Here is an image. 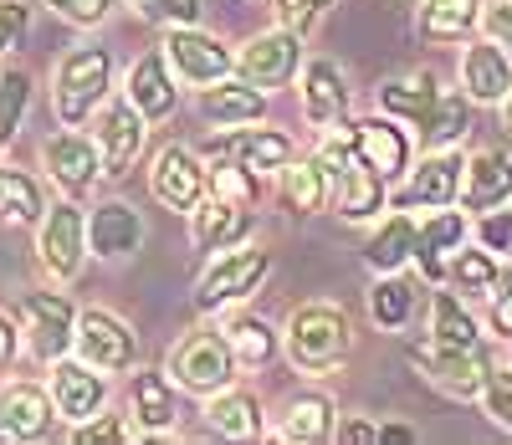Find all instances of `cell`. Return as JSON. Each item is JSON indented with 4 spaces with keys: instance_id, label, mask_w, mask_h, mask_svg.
<instances>
[{
    "instance_id": "obj_1",
    "label": "cell",
    "mask_w": 512,
    "mask_h": 445,
    "mask_svg": "<svg viewBox=\"0 0 512 445\" xmlns=\"http://www.w3.org/2000/svg\"><path fill=\"white\" fill-rule=\"evenodd\" d=\"M313 159L328 169V185L338 195V215H344V220H374L384 210V185H390V180H384V174L359 154L349 123H338V133L328 128Z\"/></svg>"
},
{
    "instance_id": "obj_2",
    "label": "cell",
    "mask_w": 512,
    "mask_h": 445,
    "mask_svg": "<svg viewBox=\"0 0 512 445\" xmlns=\"http://www.w3.org/2000/svg\"><path fill=\"white\" fill-rule=\"evenodd\" d=\"M282 348L287 359L303 369V374H328L349 359L354 348V328H349V313L333 302H303L292 307V318L282 328Z\"/></svg>"
},
{
    "instance_id": "obj_3",
    "label": "cell",
    "mask_w": 512,
    "mask_h": 445,
    "mask_svg": "<svg viewBox=\"0 0 512 445\" xmlns=\"http://www.w3.org/2000/svg\"><path fill=\"white\" fill-rule=\"evenodd\" d=\"M108 93H113V57H108V47H72L57 62L52 108H57V123L62 128L93 123V113L108 103Z\"/></svg>"
},
{
    "instance_id": "obj_4",
    "label": "cell",
    "mask_w": 512,
    "mask_h": 445,
    "mask_svg": "<svg viewBox=\"0 0 512 445\" xmlns=\"http://www.w3.org/2000/svg\"><path fill=\"white\" fill-rule=\"evenodd\" d=\"M88 210H82L72 195L47 205V215L36 220V266L52 287H72L82 261H88Z\"/></svg>"
},
{
    "instance_id": "obj_5",
    "label": "cell",
    "mask_w": 512,
    "mask_h": 445,
    "mask_svg": "<svg viewBox=\"0 0 512 445\" xmlns=\"http://www.w3.org/2000/svg\"><path fill=\"white\" fill-rule=\"evenodd\" d=\"M164 369L175 374V384H180V389H190V394L210 399L216 389H226V384L236 379L241 359H236V348H231L226 328H190L175 348H169Z\"/></svg>"
},
{
    "instance_id": "obj_6",
    "label": "cell",
    "mask_w": 512,
    "mask_h": 445,
    "mask_svg": "<svg viewBox=\"0 0 512 445\" xmlns=\"http://www.w3.org/2000/svg\"><path fill=\"white\" fill-rule=\"evenodd\" d=\"M267 272H272V256L262 246H231L221 256H210V266H205L200 282H195V307H200V313L236 307L251 292H262Z\"/></svg>"
},
{
    "instance_id": "obj_7",
    "label": "cell",
    "mask_w": 512,
    "mask_h": 445,
    "mask_svg": "<svg viewBox=\"0 0 512 445\" xmlns=\"http://www.w3.org/2000/svg\"><path fill=\"white\" fill-rule=\"evenodd\" d=\"M16 323L26 333V348L41 364H57L77 348V307L62 297V287L52 292H26L16 302Z\"/></svg>"
},
{
    "instance_id": "obj_8",
    "label": "cell",
    "mask_w": 512,
    "mask_h": 445,
    "mask_svg": "<svg viewBox=\"0 0 512 445\" xmlns=\"http://www.w3.org/2000/svg\"><path fill=\"white\" fill-rule=\"evenodd\" d=\"M410 364L420 369L425 384H436L451 399H482L487 369H492L487 348H451V343H436V338L431 343H415L410 348Z\"/></svg>"
},
{
    "instance_id": "obj_9",
    "label": "cell",
    "mask_w": 512,
    "mask_h": 445,
    "mask_svg": "<svg viewBox=\"0 0 512 445\" xmlns=\"http://www.w3.org/2000/svg\"><path fill=\"white\" fill-rule=\"evenodd\" d=\"M144 133H149V118L123 98H108L98 113H93V144L103 154V180H123L134 159L144 154Z\"/></svg>"
},
{
    "instance_id": "obj_10",
    "label": "cell",
    "mask_w": 512,
    "mask_h": 445,
    "mask_svg": "<svg viewBox=\"0 0 512 445\" xmlns=\"http://www.w3.org/2000/svg\"><path fill=\"white\" fill-rule=\"evenodd\" d=\"M159 47H164L169 67H175V77L190 82V87H210V82L236 72V57L226 52V41L200 31V26H169Z\"/></svg>"
},
{
    "instance_id": "obj_11",
    "label": "cell",
    "mask_w": 512,
    "mask_h": 445,
    "mask_svg": "<svg viewBox=\"0 0 512 445\" xmlns=\"http://www.w3.org/2000/svg\"><path fill=\"white\" fill-rule=\"evenodd\" d=\"M297 67H303V36L287 31V26H272V31H256L246 47L236 52V72L246 82H256L262 93H277V87H287L297 77Z\"/></svg>"
},
{
    "instance_id": "obj_12",
    "label": "cell",
    "mask_w": 512,
    "mask_h": 445,
    "mask_svg": "<svg viewBox=\"0 0 512 445\" xmlns=\"http://www.w3.org/2000/svg\"><path fill=\"white\" fill-rule=\"evenodd\" d=\"M149 190L164 210H175V215H190L205 195H210V180H205V159L185 144H169L154 154L149 164Z\"/></svg>"
},
{
    "instance_id": "obj_13",
    "label": "cell",
    "mask_w": 512,
    "mask_h": 445,
    "mask_svg": "<svg viewBox=\"0 0 512 445\" xmlns=\"http://www.w3.org/2000/svg\"><path fill=\"white\" fill-rule=\"evenodd\" d=\"M41 164H47L52 185L62 195H72V200H82L103 180V154H98V144L88 139V133H77V128L52 133V139L41 144Z\"/></svg>"
},
{
    "instance_id": "obj_14",
    "label": "cell",
    "mask_w": 512,
    "mask_h": 445,
    "mask_svg": "<svg viewBox=\"0 0 512 445\" xmlns=\"http://www.w3.org/2000/svg\"><path fill=\"white\" fill-rule=\"evenodd\" d=\"M461 180H466V159L461 149H425V159L410 169V180L400 190V205H425V210H446L461 205Z\"/></svg>"
},
{
    "instance_id": "obj_15",
    "label": "cell",
    "mask_w": 512,
    "mask_h": 445,
    "mask_svg": "<svg viewBox=\"0 0 512 445\" xmlns=\"http://www.w3.org/2000/svg\"><path fill=\"white\" fill-rule=\"evenodd\" d=\"M77 359H88L103 374H123L134 364V328L113 318L108 307H88L77 313Z\"/></svg>"
},
{
    "instance_id": "obj_16",
    "label": "cell",
    "mask_w": 512,
    "mask_h": 445,
    "mask_svg": "<svg viewBox=\"0 0 512 445\" xmlns=\"http://www.w3.org/2000/svg\"><path fill=\"white\" fill-rule=\"evenodd\" d=\"M52 399H57L62 420L82 425L98 410H108V374L93 369L88 359H57L52 364Z\"/></svg>"
},
{
    "instance_id": "obj_17",
    "label": "cell",
    "mask_w": 512,
    "mask_h": 445,
    "mask_svg": "<svg viewBox=\"0 0 512 445\" xmlns=\"http://www.w3.org/2000/svg\"><path fill=\"white\" fill-rule=\"evenodd\" d=\"M461 93L482 103V108H502L507 93H512V57L502 41L482 36L472 41V47L461 52Z\"/></svg>"
},
{
    "instance_id": "obj_18",
    "label": "cell",
    "mask_w": 512,
    "mask_h": 445,
    "mask_svg": "<svg viewBox=\"0 0 512 445\" xmlns=\"http://www.w3.org/2000/svg\"><path fill=\"white\" fill-rule=\"evenodd\" d=\"M57 399L52 389H41L31 379H16L0 389V435L6 440H41V435H52L57 425Z\"/></svg>"
},
{
    "instance_id": "obj_19",
    "label": "cell",
    "mask_w": 512,
    "mask_h": 445,
    "mask_svg": "<svg viewBox=\"0 0 512 445\" xmlns=\"http://www.w3.org/2000/svg\"><path fill=\"white\" fill-rule=\"evenodd\" d=\"M256 226L251 205H236V200H221V195H205L195 210H190V241L195 251L216 256V251H231V246H246Z\"/></svg>"
},
{
    "instance_id": "obj_20",
    "label": "cell",
    "mask_w": 512,
    "mask_h": 445,
    "mask_svg": "<svg viewBox=\"0 0 512 445\" xmlns=\"http://www.w3.org/2000/svg\"><path fill=\"white\" fill-rule=\"evenodd\" d=\"M180 77H175V67H169V57H164V47L159 52H144L134 67H128V77H123V93H128V103H134L149 123H164L169 113L180 108V87H175Z\"/></svg>"
},
{
    "instance_id": "obj_21",
    "label": "cell",
    "mask_w": 512,
    "mask_h": 445,
    "mask_svg": "<svg viewBox=\"0 0 512 445\" xmlns=\"http://www.w3.org/2000/svg\"><path fill=\"white\" fill-rule=\"evenodd\" d=\"M88 246L98 261H128L144 246V215L128 200H103L88 210Z\"/></svg>"
},
{
    "instance_id": "obj_22",
    "label": "cell",
    "mask_w": 512,
    "mask_h": 445,
    "mask_svg": "<svg viewBox=\"0 0 512 445\" xmlns=\"http://www.w3.org/2000/svg\"><path fill=\"white\" fill-rule=\"evenodd\" d=\"M128 415H134L149 435H175L180 430V399L169 369H139L128 379Z\"/></svg>"
},
{
    "instance_id": "obj_23",
    "label": "cell",
    "mask_w": 512,
    "mask_h": 445,
    "mask_svg": "<svg viewBox=\"0 0 512 445\" xmlns=\"http://www.w3.org/2000/svg\"><path fill=\"white\" fill-rule=\"evenodd\" d=\"M349 133H354L359 154L384 174V180H400V174H410V133L400 128V118H390V113L354 118Z\"/></svg>"
},
{
    "instance_id": "obj_24",
    "label": "cell",
    "mask_w": 512,
    "mask_h": 445,
    "mask_svg": "<svg viewBox=\"0 0 512 445\" xmlns=\"http://www.w3.org/2000/svg\"><path fill=\"white\" fill-rule=\"evenodd\" d=\"M297 93H303V118L313 128H338L349 118V82L338 72V62H328V57L303 62V87Z\"/></svg>"
},
{
    "instance_id": "obj_25",
    "label": "cell",
    "mask_w": 512,
    "mask_h": 445,
    "mask_svg": "<svg viewBox=\"0 0 512 445\" xmlns=\"http://www.w3.org/2000/svg\"><path fill=\"white\" fill-rule=\"evenodd\" d=\"M466 236H472V220H466V210H436L431 220L420 226V241H415V261H420V277L441 287L446 282V261L466 246Z\"/></svg>"
},
{
    "instance_id": "obj_26",
    "label": "cell",
    "mask_w": 512,
    "mask_h": 445,
    "mask_svg": "<svg viewBox=\"0 0 512 445\" xmlns=\"http://www.w3.org/2000/svg\"><path fill=\"white\" fill-rule=\"evenodd\" d=\"M512 200V154L507 149H477L466 159V180H461V210L487 215Z\"/></svg>"
},
{
    "instance_id": "obj_27",
    "label": "cell",
    "mask_w": 512,
    "mask_h": 445,
    "mask_svg": "<svg viewBox=\"0 0 512 445\" xmlns=\"http://www.w3.org/2000/svg\"><path fill=\"white\" fill-rule=\"evenodd\" d=\"M200 113L216 128H246V123L267 118V93L236 72V77H221V82L200 87Z\"/></svg>"
},
{
    "instance_id": "obj_28",
    "label": "cell",
    "mask_w": 512,
    "mask_h": 445,
    "mask_svg": "<svg viewBox=\"0 0 512 445\" xmlns=\"http://www.w3.org/2000/svg\"><path fill=\"white\" fill-rule=\"evenodd\" d=\"M205 425L226 435V440H262L267 435V415H262V399L226 384L205 399Z\"/></svg>"
},
{
    "instance_id": "obj_29",
    "label": "cell",
    "mask_w": 512,
    "mask_h": 445,
    "mask_svg": "<svg viewBox=\"0 0 512 445\" xmlns=\"http://www.w3.org/2000/svg\"><path fill=\"white\" fill-rule=\"evenodd\" d=\"M446 87L436 82V72H415V77H395L379 87V113H390L410 128H420L425 118H431V108L441 103Z\"/></svg>"
},
{
    "instance_id": "obj_30",
    "label": "cell",
    "mask_w": 512,
    "mask_h": 445,
    "mask_svg": "<svg viewBox=\"0 0 512 445\" xmlns=\"http://www.w3.org/2000/svg\"><path fill=\"white\" fill-rule=\"evenodd\" d=\"M277 195H282V205H287L292 215H318V210L328 205V195H333L328 169H323L318 159H287V164L277 169Z\"/></svg>"
},
{
    "instance_id": "obj_31",
    "label": "cell",
    "mask_w": 512,
    "mask_h": 445,
    "mask_svg": "<svg viewBox=\"0 0 512 445\" xmlns=\"http://www.w3.org/2000/svg\"><path fill=\"white\" fill-rule=\"evenodd\" d=\"M415 241H420V226L405 210H395L390 220H379L374 236L364 241V261L374 266V272H405V266L415 261Z\"/></svg>"
},
{
    "instance_id": "obj_32",
    "label": "cell",
    "mask_w": 512,
    "mask_h": 445,
    "mask_svg": "<svg viewBox=\"0 0 512 445\" xmlns=\"http://www.w3.org/2000/svg\"><path fill=\"white\" fill-rule=\"evenodd\" d=\"M333 425H338V410H333V399L328 394H297L282 425H277V440L287 445H323L333 440Z\"/></svg>"
},
{
    "instance_id": "obj_33",
    "label": "cell",
    "mask_w": 512,
    "mask_h": 445,
    "mask_svg": "<svg viewBox=\"0 0 512 445\" xmlns=\"http://www.w3.org/2000/svg\"><path fill=\"white\" fill-rule=\"evenodd\" d=\"M231 159L236 164H246L251 174H277L287 159H297V149H292V139L282 128H231Z\"/></svg>"
},
{
    "instance_id": "obj_34",
    "label": "cell",
    "mask_w": 512,
    "mask_h": 445,
    "mask_svg": "<svg viewBox=\"0 0 512 445\" xmlns=\"http://www.w3.org/2000/svg\"><path fill=\"white\" fill-rule=\"evenodd\" d=\"M47 215V195L26 169L0 164V226H36Z\"/></svg>"
},
{
    "instance_id": "obj_35",
    "label": "cell",
    "mask_w": 512,
    "mask_h": 445,
    "mask_svg": "<svg viewBox=\"0 0 512 445\" xmlns=\"http://www.w3.org/2000/svg\"><path fill=\"white\" fill-rule=\"evenodd\" d=\"M446 282H451L461 297H492L497 282H502L497 251H487L482 241H477V246H461V251L446 261Z\"/></svg>"
},
{
    "instance_id": "obj_36",
    "label": "cell",
    "mask_w": 512,
    "mask_h": 445,
    "mask_svg": "<svg viewBox=\"0 0 512 445\" xmlns=\"http://www.w3.org/2000/svg\"><path fill=\"white\" fill-rule=\"evenodd\" d=\"M482 16V0H425L420 6V36L425 41H466Z\"/></svg>"
},
{
    "instance_id": "obj_37",
    "label": "cell",
    "mask_w": 512,
    "mask_h": 445,
    "mask_svg": "<svg viewBox=\"0 0 512 445\" xmlns=\"http://www.w3.org/2000/svg\"><path fill=\"white\" fill-rule=\"evenodd\" d=\"M472 128V98L466 93H441V103L431 108V118L420 123V144L425 149H456Z\"/></svg>"
},
{
    "instance_id": "obj_38",
    "label": "cell",
    "mask_w": 512,
    "mask_h": 445,
    "mask_svg": "<svg viewBox=\"0 0 512 445\" xmlns=\"http://www.w3.org/2000/svg\"><path fill=\"white\" fill-rule=\"evenodd\" d=\"M369 318L384 333H400L415 318V287L400 272H379V282L369 287Z\"/></svg>"
},
{
    "instance_id": "obj_39",
    "label": "cell",
    "mask_w": 512,
    "mask_h": 445,
    "mask_svg": "<svg viewBox=\"0 0 512 445\" xmlns=\"http://www.w3.org/2000/svg\"><path fill=\"white\" fill-rule=\"evenodd\" d=\"M431 338L436 343H451V348H487L477 318L466 313V302L456 292H436L431 297Z\"/></svg>"
},
{
    "instance_id": "obj_40",
    "label": "cell",
    "mask_w": 512,
    "mask_h": 445,
    "mask_svg": "<svg viewBox=\"0 0 512 445\" xmlns=\"http://www.w3.org/2000/svg\"><path fill=\"white\" fill-rule=\"evenodd\" d=\"M226 338H231V348H236V359H241V369H262V364H272V353H277V328L267 323V318H256V313H236L231 323H226Z\"/></svg>"
},
{
    "instance_id": "obj_41",
    "label": "cell",
    "mask_w": 512,
    "mask_h": 445,
    "mask_svg": "<svg viewBox=\"0 0 512 445\" xmlns=\"http://www.w3.org/2000/svg\"><path fill=\"white\" fill-rule=\"evenodd\" d=\"M205 180H210V195H221V200H236V205H256V200H262V174H251L236 159L205 164Z\"/></svg>"
},
{
    "instance_id": "obj_42",
    "label": "cell",
    "mask_w": 512,
    "mask_h": 445,
    "mask_svg": "<svg viewBox=\"0 0 512 445\" xmlns=\"http://www.w3.org/2000/svg\"><path fill=\"white\" fill-rule=\"evenodd\" d=\"M72 440L77 445H88V440H113V445H134V440H149V430L134 420V415H108V410H98L93 420H82L77 430H72Z\"/></svg>"
},
{
    "instance_id": "obj_43",
    "label": "cell",
    "mask_w": 512,
    "mask_h": 445,
    "mask_svg": "<svg viewBox=\"0 0 512 445\" xmlns=\"http://www.w3.org/2000/svg\"><path fill=\"white\" fill-rule=\"evenodd\" d=\"M26 108H31V77L26 72H6L0 77V149L16 139Z\"/></svg>"
},
{
    "instance_id": "obj_44",
    "label": "cell",
    "mask_w": 512,
    "mask_h": 445,
    "mask_svg": "<svg viewBox=\"0 0 512 445\" xmlns=\"http://www.w3.org/2000/svg\"><path fill=\"white\" fill-rule=\"evenodd\" d=\"M134 11H139L149 26L169 31V26H195L205 6H200V0H134Z\"/></svg>"
},
{
    "instance_id": "obj_45",
    "label": "cell",
    "mask_w": 512,
    "mask_h": 445,
    "mask_svg": "<svg viewBox=\"0 0 512 445\" xmlns=\"http://www.w3.org/2000/svg\"><path fill=\"white\" fill-rule=\"evenodd\" d=\"M482 410H487L502 430H512V369H507V364H492V369H487Z\"/></svg>"
},
{
    "instance_id": "obj_46",
    "label": "cell",
    "mask_w": 512,
    "mask_h": 445,
    "mask_svg": "<svg viewBox=\"0 0 512 445\" xmlns=\"http://www.w3.org/2000/svg\"><path fill=\"white\" fill-rule=\"evenodd\" d=\"M328 6H333V0H272L277 26H287V31H297V36H308Z\"/></svg>"
},
{
    "instance_id": "obj_47",
    "label": "cell",
    "mask_w": 512,
    "mask_h": 445,
    "mask_svg": "<svg viewBox=\"0 0 512 445\" xmlns=\"http://www.w3.org/2000/svg\"><path fill=\"white\" fill-rule=\"evenodd\" d=\"M52 16H62L67 26H103L108 11H113V0H41Z\"/></svg>"
},
{
    "instance_id": "obj_48",
    "label": "cell",
    "mask_w": 512,
    "mask_h": 445,
    "mask_svg": "<svg viewBox=\"0 0 512 445\" xmlns=\"http://www.w3.org/2000/svg\"><path fill=\"white\" fill-rule=\"evenodd\" d=\"M31 31V6L26 0H0V57L16 52Z\"/></svg>"
},
{
    "instance_id": "obj_49",
    "label": "cell",
    "mask_w": 512,
    "mask_h": 445,
    "mask_svg": "<svg viewBox=\"0 0 512 445\" xmlns=\"http://www.w3.org/2000/svg\"><path fill=\"white\" fill-rule=\"evenodd\" d=\"M477 241L487 246V251H507L512 256V210H487L482 220H477Z\"/></svg>"
},
{
    "instance_id": "obj_50",
    "label": "cell",
    "mask_w": 512,
    "mask_h": 445,
    "mask_svg": "<svg viewBox=\"0 0 512 445\" xmlns=\"http://www.w3.org/2000/svg\"><path fill=\"white\" fill-rule=\"evenodd\" d=\"M482 36L502 41V47H512V0H482V16H477Z\"/></svg>"
},
{
    "instance_id": "obj_51",
    "label": "cell",
    "mask_w": 512,
    "mask_h": 445,
    "mask_svg": "<svg viewBox=\"0 0 512 445\" xmlns=\"http://www.w3.org/2000/svg\"><path fill=\"white\" fill-rule=\"evenodd\" d=\"M333 440H338V445H379V425L364 420V415H338Z\"/></svg>"
},
{
    "instance_id": "obj_52",
    "label": "cell",
    "mask_w": 512,
    "mask_h": 445,
    "mask_svg": "<svg viewBox=\"0 0 512 445\" xmlns=\"http://www.w3.org/2000/svg\"><path fill=\"white\" fill-rule=\"evenodd\" d=\"M492 328H497V338L502 343H512V272L497 282V292H492Z\"/></svg>"
},
{
    "instance_id": "obj_53",
    "label": "cell",
    "mask_w": 512,
    "mask_h": 445,
    "mask_svg": "<svg viewBox=\"0 0 512 445\" xmlns=\"http://www.w3.org/2000/svg\"><path fill=\"white\" fill-rule=\"evenodd\" d=\"M16 353H21V323H11L6 313H0V369H6Z\"/></svg>"
},
{
    "instance_id": "obj_54",
    "label": "cell",
    "mask_w": 512,
    "mask_h": 445,
    "mask_svg": "<svg viewBox=\"0 0 512 445\" xmlns=\"http://www.w3.org/2000/svg\"><path fill=\"white\" fill-rule=\"evenodd\" d=\"M415 440H420V435H415L410 425H395V420L379 425V445H415Z\"/></svg>"
},
{
    "instance_id": "obj_55",
    "label": "cell",
    "mask_w": 512,
    "mask_h": 445,
    "mask_svg": "<svg viewBox=\"0 0 512 445\" xmlns=\"http://www.w3.org/2000/svg\"><path fill=\"white\" fill-rule=\"evenodd\" d=\"M502 123L512 128V93H507V103H502Z\"/></svg>"
}]
</instances>
